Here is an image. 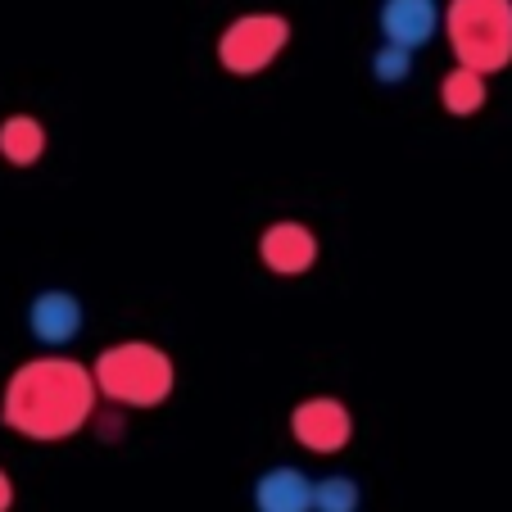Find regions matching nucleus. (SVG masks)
I'll list each match as a JSON object with an SVG mask.
<instances>
[{"mask_svg":"<svg viewBox=\"0 0 512 512\" xmlns=\"http://www.w3.org/2000/svg\"><path fill=\"white\" fill-rule=\"evenodd\" d=\"M100 408L96 381L91 368H82L78 358L50 354L19 363L14 377L5 381V399H0V417L5 426L28 440H68L91 422V413Z\"/></svg>","mask_w":512,"mask_h":512,"instance_id":"f257e3e1","label":"nucleus"},{"mask_svg":"<svg viewBox=\"0 0 512 512\" xmlns=\"http://www.w3.org/2000/svg\"><path fill=\"white\" fill-rule=\"evenodd\" d=\"M96 395L114 399L123 408H159L173 395V358L150 340H123V345L105 349L91 368Z\"/></svg>","mask_w":512,"mask_h":512,"instance_id":"f03ea898","label":"nucleus"},{"mask_svg":"<svg viewBox=\"0 0 512 512\" xmlns=\"http://www.w3.org/2000/svg\"><path fill=\"white\" fill-rule=\"evenodd\" d=\"M445 37L458 68L490 78L512 64V0H449Z\"/></svg>","mask_w":512,"mask_h":512,"instance_id":"7ed1b4c3","label":"nucleus"},{"mask_svg":"<svg viewBox=\"0 0 512 512\" xmlns=\"http://www.w3.org/2000/svg\"><path fill=\"white\" fill-rule=\"evenodd\" d=\"M286 41H290V23L281 14H268V10L241 14L218 37V64L227 73H236V78H254V73H263L286 50Z\"/></svg>","mask_w":512,"mask_h":512,"instance_id":"20e7f679","label":"nucleus"},{"mask_svg":"<svg viewBox=\"0 0 512 512\" xmlns=\"http://www.w3.org/2000/svg\"><path fill=\"white\" fill-rule=\"evenodd\" d=\"M290 431L309 454H340L349 445V435H354V417L340 399L313 395L290 413Z\"/></svg>","mask_w":512,"mask_h":512,"instance_id":"39448f33","label":"nucleus"},{"mask_svg":"<svg viewBox=\"0 0 512 512\" xmlns=\"http://www.w3.org/2000/svg\"><path fill=\"white\" fill-rule=\"evenodd\" d=\"M259 259L268 272L277 277H300V272L313 268L318 259V236L304 223H272L268 232L259 236Z\"/></svg>","mask_w":512,"mask_h":512,"instance_id":"423d86ee","label":"nucleus"},{"mask_svg":"<svg viewBox=\"0 0 512 512\" xmlns=\"http://www.w3.org/2000/svg\"><path fill=\"white\" fill-rule=\"evenodd\" d=\"M440 28V5L435 0H386L381 5V37L386 46H399L413 55L417 46L435 37Z\"/></svg>","mask_w":512,"mask_h":512,"instance_id":"0eeeda50","label":"nucleus"},{"mask_svg":"<svg viewBox=\"0 0 512 512\" xmlns=\"http://www.w3.org/2000/svg\"><path fill=\"white\" fill-rule=\"evenodd\" d=\"M28 331L50 349H64L82 331V304L68 290H41L28 304Z\"/></svg>","mask_w":512,"mask_h":512,"instance_id":"6e6552de","label":"nucleus"},{"mask_svg":"<svg viewBox=\"0 0 512 512\" xmlns=\"http://www.w3.org/2000/svg\"><path fill=\"white\" fill-rule=\"evenodd\" d=\"M254 508L259 512H313V481L300 467H272L254 485Z\"/></svg>","mask_w":512,"mask_h":512,"instance_id":"1a4fd4ad","label":"nucleus"},{"mask_svg":"<svg viewBox=\"0 0 512 512\" xmlns=\"http://www.w3.org/2000/svg\"><path fill=\"white\" fill-rule=\"evenodd\" d=\"M46 155V127L32 114H14L0 123V159L14 168H32Z\"/></svg>","mask_w":512,"mask_h":512,"instance_id":"9d476101","label":"nucleus"},{"mask_svg":"<svg viewBox=\"0 0 512 512\" xmlns=\"http://www.w3.org/2000/svg\"><path fill=\"white\" fill-rule=\"evenodd\" d=\"M485 78L481 73H472V68H454L445 82H440V100H445V109L454 118H472L485 109Z\"/></svg>","mask_w":512,"mask_h":512,"instance_id":"9b49d317","label":"nucleus"},{"mask_svg":"<svg viewBox=\"0 0 512 512\" xmlns=\"http://www.w3.org/2000/svg\"><path fill=\"white\" fill-rule=\"evenodd\" d=\"M363 490L349 476H322L313 481V512H358Z\"/></svg>","mask_w":512,"mask_h":512,"instance_id":"f8f14e48","label":"nucleus"},{"mask_svg":"<svg viewBox=\"0 0 512 512\" xmlns=\"http://www.w3.org/2000/svg\"><path fill=\"white\" fill-rule=\"evenodd\" d=\"M372 73H377L381 87H395V82H408V73H413V55L399 46H381L377 55H372Z\"/></svg>","mask_w":512,"mask_h":512,"instance_id":"ddd939ff","label":"nucleus"},{"mask_svg":"<svg viewBox=\"0 0 512 512\" xmlns=\"http://www.w3.org/2000/svg\"><path fill=\"white\" fill-rule=\"evenodd\" d=\"M10 508H14V481L0 472V512H10Z\"/></svg>","mask_w":512,"mask_h":512,"instance_id":"4468645a","label":"nucleus"}]
</instances>
